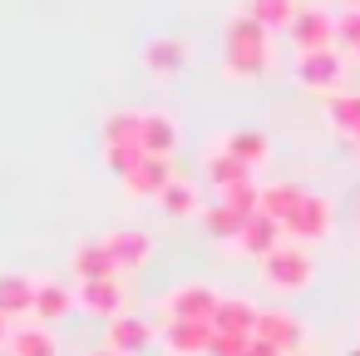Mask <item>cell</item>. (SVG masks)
<instances>
[{
  "instance_id": "6da1fadb",
  "label": "cell",
  "mask_w": 360,
  "mask_h": 356,
  "mask_svg": "<svg viewBox=\"0 0 360 356\" xmlns=\"http://www.w3.org/2000/svg\"><path fill=\"white\" fill-rule=\"evenodd\" d=\"M266 25L262 20H252L247 11L227 25V55H222V65H227V75L232 80H262L266 75Z\"/></svg>"
},
{
  "instance_id": "7a4b0ae2",
  "label": "cell",
  "mask_w": 360,
  "mask_h": 356,
  "mask_svg": "<svg viewBox=\"0 0 360 356\" xmlns=\"http://www.w3.org/2000/svg\"><path fill=\"white\" fill-rule=\"evenodd\" d=\"M262 277H266V287H276V292H301V287H311L316 267H311V252H306L301 243H281V247L262 262Z\"/></svg>"
},
{
  "instance_id": "3957f363",
  "label": "cell",
  "mask_w": 360,
  "mask_h": 356,
  "mask_svg": "<svg viewBox=\"0 0 360 356\" xmlns=\"http://www.w3.org/2000/svg\"><path fill=\"white\" fill-rule=\"evenodd\" d=\"M217 326L212 321H183V317H158V346L168 356H207Z\"/></svg>"
},
{
  "instance_id": "277c9868",
  "label": "cell",
  "mask_w": 360,
  "mask_h": 356,
  "mask_svg": "<svg viewBox=\"0 0 360 356\" xmlns=\"http://www.w3.org/2000/svg\"><path fill=\"white\" fill-rule=\"evenodd\" d=\"M217 292L207 282H178L168 297H163V317H183V321H212L217 317Z\"/></svg>"
},
{
  "instance_id": "5b68a950",
  "label": "cell",
  "mask_w": 360,
  "mask_h": 356,
  "mask_svg": "<svg viewBox=\"0 0 360 356\" xmlns=\"http://www.w3.org/2000/svg\"><path fill=\"white\" fill-rule=\"evenodd\" d=\"M252 336L271 341L281 356H296V351H306V326H301V317H291V312H281V307H266Z\"/></svg>"
},
{
  "instance_id": "8992f818",
  "label": "cell",
  "mask_w": 360,
  "mask_h": 356,
  "mask_svg": "<svg viewBox=\"0 0 360 356\" xmlns=\"http://www.w3.org/2000/svg\"><path fill=\"white\" fill-rule=\"evenodd\" d=\"M75 307H84L89 317H124V282L119 277H99V282H79L75 287Z\"/></svg>"
},
{
  "instance_id": "52a82bcc",
  "label": "cell",
  "mask_w": 360,
  "mask_h": 356,
  "mask_svg": "<svg viewBox=\"0 0 360 356\" xmlns=\"http://www.w3.org/2000/svg\"><path fill=\"white\" fill-rule=\"evenodd\" d=\"M330 203L321 198V193H306L301 198V208L291 213V223H286V238H301V243H321V238H330Z\"/></svg>"
},
{
  "instance_id": "ba28073f",
  "label": "cell",
  "mask_w": 360,
  "mask_h": 356,
  "mask_svg": "<svg viewBox=\"0 0 360 356\" xmlns=\"http://www.w3.org/2000/svg\"><path fill=\"white\" fill-rule=\"evenodd\" d=\"M286 30H291V40H296L301 55H311V50H335V20H330L326 11H296V20H291Z\"/></svg>"
},
{
  "instance_id": "9c48e42d",
  "label": "cell",
  "mask_w": 360,
  "mask_h": 356,
  "mask_svg": "<svg viewBox=\"0 0 360 356\" xmlns=\"http://www.w3.org/2000/svg\"><path fill=\"white\" fill-rule=\"evenodd\" d=\"M173 178H178V173H173V164H168V159L143 154V159H139V168L124 178V188H129L134 198H163V188H168Z\"/></svg>"
},
{
  "instance_id": "30bf717a",
  "label": "cell",
  "mask_w": 360,
  "mask_h": 356,
  "mask_svg": "<svg viewBox=\"0 0 360 356\" xmlns=\"http://www.w3.org/2000/svg\"><path fill=\"white\" fill-rule=\"evenodd\" d=\"M148 341H158V326L148 321V317H114L109 321V346L114 351H124V356H139V351H148Z\"/></svg>"
},
{
  "instance_id": "8fae6325",
  "label": "cell",
  "mask_w": 360,
  "mask_h": 356,
  "mask_svg": "<svg viewBox=\"0 0 360 356\" xmlns=\"http://www.w3.org/2000/svg\"><path fill=\"white\" fill-rule=\"evenodd\" d=\"M296 80H301L306 90H330V94H335V85H340V55H335V50H311V55H301V60H296Z\"/></svg>"
},
{
  "instance_id": "7c38bea8",
  "label": "cell",
  "mask_w": 360,
  "mask_h": 356,
  "mask_svg": "<svg viewBox=\"0 0 360 356\" xmlns=\"http://www.w3.org/2000/svg\"><path fill=\"white\" fill-rule=\"evenodd\" d=\"M281 223L276 218H266V213H257L247 228H242V238H237V252H247V257H257V262H266L276 247H281Z\"/></svg>"
},
{
  "instance_id": "4fadbf2b",
  "label": "cell",
  "mask_w": 360,
  "mask_h": 356,
  "mask_svg": "<svg viewBox=\"0 0 360 356\" xmlns=\"http://www.w3.org/2000/svg\"><path fill=\"white\" fill-rule=\"evenodd\" d=\"M104 243H109V252H114L119 272H139V267L153 257V238H148V233H139V228H119V233H109Z\"/></svg>"
},
{
  "instance_id": "5bb4252c",
  "label": "cell",
  "mask_w": 360,
  "mask_h": 356,
  "mask_svg": "<svg viewBox=\"0 0 360 356\" xmlns=\"http://www.w3.org/2000/svg\"><path fill=\"white\" fill-rule=\"evenodd\" d=\"M75 277H79V282H99V277H124V272H119L109 243H104V238H89V243L75 247Z\"/></svg>"
},
{
  "instance_id": "9a60e30c",
  "label": "cell",
  "mask_w": 360,
  "mask_h": 356,
  "mask_svg": "<svg viewBox=\"0 0 360 356\" xmlns=\"http://www.w3.org/2000/svg\"><path fill=\"white\" fill-rule=\"evenodd\" d=\"M257 321H262V307L252 297H222L217 302V317H212V326L227 331V336H252Z\"/></svg>"
},
{
  "instance_id": "2e32d148",
  "label": "cell",
  "mask_w": 360,
  "mask_h": 356,
  "mask_svg": "<svg viewBox=\"0 0 360 356\" xmlns=\"http://www.w3.org/2000/svg\"><path fill=\"white\" fill-rule=\"evenodd\" d=\"M35 297H40L35 277H25V272H6V277H0V312H6V317H35Z\"/></svg>"
},
{
  "instance_id": "e0dca14e",
  "label": "cell",
  "mask_w": 360,
  "mask_h": 356,
  "mask_svg": "<svg viewBox=\"0 0 360 356\" xmlns=\"http://www.w3.org/2000/svg\"><path fill=\"white\" fill-rule=\"evenodd\" d=\"M139 149H143V154H153V159H168V154L178 149V124H173L168 114L148 109V114H143V124H139Z\"/></svg>"
},
{
  "instance_id": "ac0fdd59",
  "label": "cell",
  "mask_w": 360,
  "mask_h": 356,
  "mask_svg": "<svg viewBox=\"0 0 360 356\" xmlns=\"http://www.w3.org/2000/svg\"><path fill=\"white\" fill-rule=\"evenodd\" d=\"M6 351H11V356H60V341H55V331H50L45 321H25V326L11 331Z\"/></svg>"
},
{
  "instance_id": "d6986e66",
  "label": "cell",
  "mask_w": 360,
  "mask_h": 356,
  "mask_svg": "<svg viewBox=\"0 0 360 356\" xmlns=\"http://www.w3.org/2000/svg\"><path fill=\"white\" fill-rule=\"evenodd\" d=\"M301 198H306V188H301V183H266V188H262V213H266V218H276V223L286 228V223H291V213L301 208Z\"/></svg>"
},
{
  "instance_id": "ffe728a7",
  "label": "cell",
  "mask_w": 360,
  "mask_h": 356,
  "mask_svg": "<svg viewBox=\"0 0 360 356\" xmlns=\"http://www.w3.org/2000/svg\"><path fill=\"white\" fill-rule=\"evenodd\" d=\"M158 208H163L168 218H193V213H202V188L188 183V178H173V183L163 188Z\"/></svg>"
},
{
  "instance_id": "44dd1931",
  "label": "cell",
  "mask_w": 360,
  "mask_h": 356,
  "mask_svg": "<svg viewBox=\"0 0 360 356\" xmlns=\"http://www.w3.org/2000/svg\"><path fill=\"white\" fill-rule=\"evenodd\" d=\"M202 223H207V233H212V238L237 243V238H242V228H247L252 218H247V213H237V208H227L222 198H212V203L202 208Z\"/></svg>"
},
{
  "instance_id": "7402d4cb",
  "label": "cell",
  "mask_w": 360,
  "mask_h": 356,
  "mask_svg": "<svg viewBox=\"0 0 360 356\" xmlns=\"http://www.w3.org/2000/svg\"><path fill=\"white\" fill-rule=\"evenodd\" d=\"M222 149H227L232 159H242L247 168H257V164H266V154H271V144H266V134H257V129H232V134L222 139Z\"/></svg>"
},
{
  "instance_id": "603a6c76",
  "label": "cell",
  "mask_w": 360,
  "mask_h": 356,
  "mask_svg": "<svg viewBox=\"0 0 360 356\" xmlns=\"http://www.w3.org/2000/svg\"><path fill=\"white\" fill-rule=\"evenodd\" d=\"M207 183H212L217 193H227V188H237V183H252V168H247L242 159H232L227 149H217V154L207 159Z\"/></svg>"
},
{
  "instance_id": "cb8c5ba5",
  "label": "cell",
  "mask_w": 360,
  "mask_h": 356,
  "mask_svg": "<svg viewBox=\"0 0 360 356\" xmlns=\"http://www.w3.org/2000/svg\"><path fill=\"white\" fill-rule=\"evenodd\" d=\"M70 307H75V292L65 287V282H40V297H35V321H60V317H70Z\"/></svg>"
},
{
  "instance_id": "d4e9b609",
  "label": "cell",
  "mask_w": 360,
  "mask_h": 356,
  "mask_svg": "<svg viewBox=\"0 0 360 356\" xmlns=\"http://www.w3.org/2000/svg\"><path fill=\"white\" fill-rule=\"evenodd\" d=\"M139 124H143V114H134V109L104 114V149H129V144H139Z\"/></svg>"
},
{
  "instance_id": "484cf974",
  "label": "cell",
  "mask_w": 360,
  "mask_h": 356,
  "mask_svg": "<svg viewBox=\"0 0 360 356\" xmlns=\"http://www.w3.org/2000/svg\"><path fill=\"white\" fill-rule=\"evenodd\" d=\"M326 119H330L335 134L355 139V129H360V94H330L326 99Z\"/></svg>"
},
{
  "instance_id": "4316f807",
  "label": "cell",
  "mask_w": 360,
  "mask_h": 356,
  "mask_svg": "<svg viewBox=\"0 0 360 356\" xmlns=\"http://www.w3.org/2000/svg\"><path fill=\"white\" fill-rule=\"evenodd\" d=\"M143 60H148V70H158V75H173V70H183L188 50H183V40H148Z\"/></svg>"
},
{
  "instance_id": "83f0119b",
  "label": "cell",
  "mask_w": 360,
  "mask_h": 356,
  "mask_svg": "<svg viewBox=\"0 0 360 356\" xmlns=\"http://www.w3.org/2000/svg\"><path fill=\"white\" fill-rule=\"evenodd\" d=\"M247 16L262 20L266 30H276V25H291L296 20V0H247Z\"/></svg>"
},
{
  "instance_id": "f1b7e54d",
  "label": "cell",
  "mask_w": 360,
  "mask_h": 356,
  "mask_svg": "<svg viewBox=\"0 0 360 356\" xmlns=\"http://www.w3.org/2000/svg\"><path fill=\"white\" fill-rule=\"evenodd\" d=\"M335 40H340V45H350V50H360V11H350V6H345V11L335 16Z\"/></svg>"
},
{
  "instance_id": "f546056e",
  "label": "cell",
  "mask_w": 360,
  "mask_h": 356,
  "mask_svg": "<svg viewBox=\"0 0 360 356\" xmlns=\"http://www.w3.org/2000/svg\"><path fill=\"white\" fill-rule=\"evenodd\" d=\"M247 346H252V336H227V331H217L207 356H247Z\"/></svg>"
},
{
  "instance_id": "4dcf8cb0",
  "label": "cell",
  "mask_w": 360,
  "mask_h": 356,
  "mask_svg": "<svg viewBox=\"0 0 360 356\" xmlns=\"http://www.w3.org/2000/svg\"><path fill=\"white\" fill-rule=\"evenodd\" d=\"M247 356H281L271 341H262V336H252V346H247Z\"/></svg>"
},
{
  "instance_id": "1f68e13d",
  "label": "cell",
  "mask_w": 360,
  "mask_h": 356,
  "mask_svg": "<svg viewBox=\"0 0 360 356\" xmlns=\"http://www.w3.org/2000/svg\"><path fill=\"white\" fill-rule=\"evenodd\" d=\"M6 341H11V317L0 312V346H6Z\"/></svg>"
},
{
  "instance_id": "d6a6232c",
  "label": "cell",
  "mask_w": 360,
  "mask_h": 356,
  "mask_svg": "<svg viewBox=\"0 0 360 356\" xmlns=\"http://www.w3.org/2000/svg\"><path fill=\"white\" fill-rule=\"evenodd\" d=\"M84 356H124V351H114V346H99V351H84Z\"/></svg>"
},
{
  "instance_id": "836d02e7",
  "label": "cell",
  "mask_w": 360,
  "mask_h": 356,
  "mask_svg": "<svg viewBox=\"0 0 360 356\" xmlns=\"http://www.w3.org/2000/svg\"><path fill=\"white\" fill-rule=\"evenodd\" d=\"M345 6H350V11H360V0H345Z\"/></svg>"
},
{
  "instance_id": "e575fe53",
  "label": "cell",
  "mask_w": 360,
  "mask_h": 356,
  "mask_svg": "<svg viewBox=\"0 0 360 356\" xmlns=\"http://www.w3.org/2000/svg\"><path fill=\"white\" fill-rule=\"evenodd\" d=\"M350 144H355V149H360V129H355V139H350Z\"/></svg>"
},
{
  "instance_id": "d590c367",
  "label": "cell",
  "mask_w": 360,
  "mask_h": 356,
  "mask_svg": "<svg viewBox=\"0 0 360 356\" xmlns=\"http://www.w3.org/2000/svg\"><path fill=\"white\" fill-rule=\"evenodd\" d=\"M355 60H360V50H355Z\"/></svg>"
},
{
  "instance_id": "8d00e7d4",
  "label": "cell",
  "mask_w": 360,
  "mask_h": 356,
  "mask_svg": "<svg viewBox=\"0 0 360 356\" xmlns=\"http://www.w3.org/2000/svg\"><path fill=\"white\" fill-rule=\"evenodd\" d=\"M296 356H306V351H296Z\"/></svg>"
}]
</instances>
